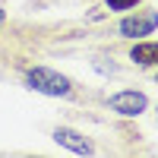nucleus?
I'll return each instance as SVG.
<instances>
[{"label":"nucleus","instance_id":"nucleus-1","mask_svg":"<svg viewBox=\"0 0 158 158\" xmlns=\"http://www.w3.org/2000/svg\"><path fill=\"white\" fill-rule=\"evenodd\" d=\"M25 82H29V89L44 92V95H67V92H70V79L54 73V70H48V67L29 70V73H25Z\"/></svg>","mask_w":158,"mask_h":158},{"label":"nucleus","instance_id":"nucleus-2","mask_svg":"<svg viewBox=\"0 0 158 158\" xmlns=\"http://www.w3.org/2000/svg\"><path fill=\"white\" fill-rule=\"evenodd\" d=\"M149 108V98L142 95V92H117L111 98V111L123 114V117H136Z\"/></svg>","mask_w":158,"mask_h":158},{"label":"nucleus","instance_id":"nucleus-3","mask_svg":"<svg viewBox=\"0 0 158 158\" xmlns=\"http://www.w3.org/2000/svg\"><path fill=\"white\" fill-rule=\"evenodd\" d=\"M54 139L60 142V146H67L70 152H76V155H92V152H95V149H92V142H89L82 133L70 130V127H57V130H54Z\"/></svg>","mask_w":158,"mask_h":158},{"label":"nucleus","instance_id":"nucleus-4","mask_svg":"<svg viewBox=\"0 0 158 158\" xmlns=\"http://www.w3.org/2000/svg\"><path fill=\"white\" fill-rule=\"evenodd\" d=\"M152 29H155V16H139V19H123L120 22V32L123 35H152Z\"/></svg>","mask_w":158,"mask_h":158},{"label":"nucleus","instance_id":"nucleus-5","mask_svg":"<svg viewBox=\"0 0 158 158\" xmlns=\"http://www.w3.org/2000/svg\"><path fill=\"white\" fill-rule=\"evenodd\" d=\"M130 57H133L136 63H142V67H152V63L158 60V44L155 41H142V44H136L133 51H130Z\"/></svg>","mask_w":158,"mask_h":158},{"label":"nucleus","instance_id":"nucleus-6","mask_svg":"<svg viewBox=\"0 0 158 158\" xmlns=\"http://www.w3.org/2000/svg\"><path fill=\"white\" fill-rule=\"evenodd\" d=\"M139 0H108V6L111 10H127V6H136Z\"/></svg>","mask_w":158,"mask_h":158},{"label":"nucleus","instance_id":"nucleus-7","mask_svg":"<svg viewBox=\"0 0 158 158\" xmlns=\"http://www.w3.org/2000/svg\"><path fill=\"white\" fill-rule=\"evenodd\" d=\"M3 19H6V13H3V10H0V25H3Z\"/></svg>","mask_w":158,"mask_h":158}]
</instances>
